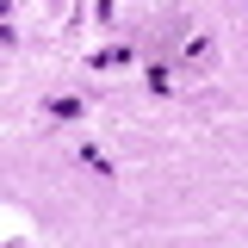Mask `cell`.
<instances>
[{"label":"cell","instance_id":"6da1fadb","mask_svg":"<svg viewBox=\"0 0 248 248\" xmlns=\"http://www.w3.org/2000/svg\"><path fill=\"white\" fill-rule=\"evenodd\" d=\"M44 112H50V118H62V124H81V118H87V99L56 93V99H44Z\"/></svg>","mask_w":248,"mask_h":248},{"label":"cell","instance_id":"7a4b0ae2","mask_svg":"<svg viewBox=\"0 0 248 248\" xmlns=\"http://www.w3.org/2000/svg\"><path fill=\"white\" fill-rule=\"evenodd\" d=\"M149 87H155V93L174 87V68H168V62H149Z\"/></svg>","mask_w":248,"mask_h":248},{"label":"cell","instance_id":"3957f363","mask_svg":"<svg viewBox=\"0 0 248 248\" xmlns=\"http://www.w3.org/2000/svg\"><path fill=\"white\" fill-rule=\"evenodd\" d=\"M0 19H6V0H0Z\"/></svg>","mask_w":248,"mask_h":248}]
</instances>
